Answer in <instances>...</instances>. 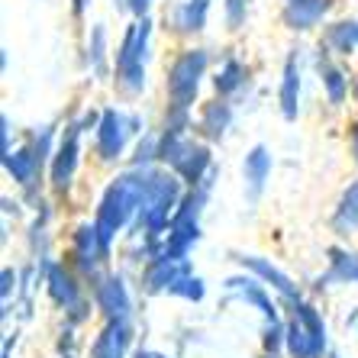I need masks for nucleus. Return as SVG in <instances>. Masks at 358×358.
Masks as SVG:
<instances>
[{
    "instance_id": "1",
    "label": "nucleus",
    "mask_w": 358,
    "mask_h": 358,
    "mask_svg": "<svg viewBox=\"0 0 358 358\" xmlns=\"http://www.w3.org/2000/svg\"><path fill=\"white\" fill-rule=\"evenodd\" d=\"M149 33H152V23L145 17L139 23L129 26V33L123 39V49H120V75L129 81V87H139L142 84V59H145V42H149Z\"/></svg>"
},
{
    "instance_id": "2",
    "label": "nucleus",
    "mask_w": 358,
    "mask_h": 358,
    "mask_svg": "<svg viewBox=\"0 0 358 358\" xmlns=\"http://www.w3.org/2000/svg\"><path fill=\"white\" fill-rule=\"evenodd\" d=\"M203 68H207V55L200 49L184 52L181 59L171 65V91H175L178 100H187L197 91V78L203 75Z\"/></svg>"
},
{
    "instance_id": "3",
    "label": "nucleus",
    "mask_w": 358,
    "mask_h": 358,
    "mask_svg": "<svg viewBox=\"0 0 358 358\" xmlns=\"http://www.w3.org/2000/svg\"><path fill=\"white\" fill-rule=\"evenodd\" d=\"M329 7H333V0H287L284 3V23L291 29H313Z\"/></svg>"
},
{
    "instance_id": "4",
    "label": "nucleus",
    "mask_w": 358,
    "mask_h": 358,
    "mask_svg": "<svg viewBox=\"0 0 358 358\" xmlns=\"http://www.w3.org/2000/svg\"><path fill=\"white\" fill-rule=\"evenodd\" d=\"M207 10L210 0H184L181 7L171 10V26L184 29V33H197L207 26Z\"/></svg>"
},
{
    "instance_id": "5",
    "label": "nucleus",
    "mask_w": 358,
    "mask_h": 358,
    "mask_svg": "<svg viewBox=\"0 0 358 358\" xmlns=\"http://www.w3.org/2000/svg\"><path fill=\"white\" fill-rule=\"evenodd\" d=\"M326 42H329L336 52H352L358 45V23H355V20L333 23L329 29H326Z\"/></svg>"
},
{
    "instance_id": "6",
    "label": "nucleus",
    "mask_w": 358,
    "mask_h": 358,
    "mask_svg": "<svg viewBox=\"0 0 358 358\" xmlns=\"http://www.w3.org/2000/svg\"><path fill=\"white\" fill-rule=\"evenodd\" d=\"M297 65H294V59L287 62V71H284V107H287V113H294V100H297Z\"/></svg>"
},
{
    "instance_id": "7",
    "label": "nucleus",
    "mask_w": 358,
    "mask_h": 358,
    "mask_svg": "<svg viewBox=\"0 0 358 358\" xmlns=\"http://www.w3.org/2000/svg\"><path fill=\"white\" fill-rule=\"evenodd\" d=\"M245 10H249V0H226V23L239 29L245 23Z\"/></svg>"
},
{
    "instance_id": "8",
    "label": "nucleus",
    "mask_w": 358,
    "mask_h": 358,
    "mask_svg": "<svg viewBox=\"0 0 358 358\" xmlns=\"http://www.w3.org/2000/svg\"><path fill=\"white\" fill-rule=\"evenodd\" d=\"M103 42H107V33H103V26H97V29H94V45H91V59L97 68H100V62H103Z\"/></svg>"
},
{
    "instance_id": "9",
    "label": "nucleus",
    "mask_w": 358,
    "mask_h": 358,
    "mask_svg": "<svg viewBox=\"0 0 358 358\" xmlns=\"http://www.w3.org/2000/svg\"><path fill=\"white\" fill-rule=\"evenodd\" d=\"M236 81H239V65H236V62H229V65H226V71L217 78V87H223V91H226V87H233Z\"/></svg>"
},
{
    "instance_id": "10",
    "label": "nucleus",
    "mask_w": 358,
    "mask_h": 358,
    "mask_svg": "<svg viewBox=\"0 0 358 358\" xmlns=\"http://www.w3.org/2000/svg\"><path fill=\"white\" fill-rule=\"evenodd\" d=\"M326 84H329L333 97L339 100V97H342V75H339V71H333V68H329V71H326Z\"/></svg>"
},
{
    "instance_id": "11",
    "label": "nucleus",
    "mask_w": 358,
    "mask_h": 358,
    "mask_svg": "<svg viewBox=\"0 0 358 358\" xmlns=\"http://www.w3.org/2000/svg\"><path fill=\"white\" fill-rule=\"evenodd\" d=\"M149 3H152V0H129V10H133V13H139V17H142V13L149 10Z\"/></svg>"
}]
</instances>
